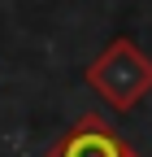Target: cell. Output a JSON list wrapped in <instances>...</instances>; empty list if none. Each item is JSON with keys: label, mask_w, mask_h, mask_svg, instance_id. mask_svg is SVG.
<instances>
[{"label": "cell", "mask_w": 152, "mask_h": 157, "mask_svg": "<svg viewBox=\"0 0 152 157\" xmlns=\"http://www.w3.org/2000/svg\"><path fill=\"white\" fill-rule=\"evenodd\" d=\"M44 157H139L130 148V140H122L113 122H104L100 113H83L70 131H61L48 144Z\"/></svg>", "instance_id": "obj_2"}, {"label": "cell", "mask_w": 152, "mask_h": 157, "mask_svg": "<svg viewBox=\"0 0 152 157\" xmlns=\"http://www.w3.org/2000/svg\"><path fill=\"white\" fill-rule=\"evenodd\" d=\"M87 87H96V96L113 113H130L143 96L152 92V57L135 44V39H109L104 52H96V61L83 70Z\"/></svg>", "instance_id": "obj_1"}]
</instances>
